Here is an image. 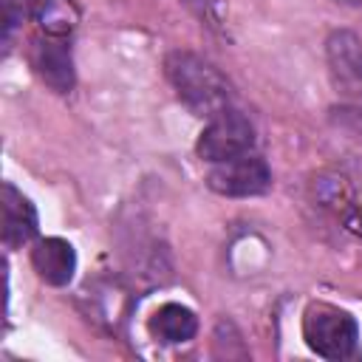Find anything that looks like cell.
<instances>
[{
    "label": "cell",
    "instance_id": "6da1fadb",
    "mask_svg": "<svg viewBox=\"0 0 362 362\" xmlns=\"http://www.w3.org/2000/svg\"><path fill=\"white\" fill-rule=\"evenodd\" d=\"M167 76H170L178 99L195 116L212 119V116L229 110L232 88H229L226 76L204 57L189 54V51H173L167 57Z\"/></svg>",
    "mask_w": 362,
    "mask_h": 362
},
{
    "label": "cell",
    "instance_id": "7a4b0ae2",
    "mask_svg": "<svg viewBox=\"0 0 362 362\" xmlns=\"http://www.w3.org/2000/svg\"><path fill=\"white\" fill-rule=\"evenodd\" d=\"M303 337L317 356L345 359L356 348L359 325L348 311L328 303H314L303 314Z\"/></svg>",
    "mask_w": 362,
    "mask_h": 362
},
{
    "label": "cell",
    "instance_id": "3957f363",
    "mask_svg": "<svg viewBox=\"0 0 362 362\" xmlns=\"http://www.w3.org/2000/svg\"><path fill=\"white\" fill-rule=\"evenodd\" d=\"M252 144H255V127L252 122L238 113V110H223L218 116L209 119V124L201 130L198 136V156L209 164H218V161H229L235 156H243V153H252Z\"/></svg>",
    "mask_w": 362,
    "mask_h": 362
},
{
    "label": "cell",
    "instance_id": "277c9868",
    "mask_svg": "<svg viewBox=\"0 0 362 362\" xmlns=\"http://www.w3.org/2000/svg\"><path fill=\"white\" fill-rule=\"evenodd\" d=\"M206 184L218 195H229V198L260 195L272 187V170L260 156L243 153V156H235L229 161L212 164V170L206 175Z\"/></svg>",
    "mask_w": 362,
    "mask_h": 362
},
{
    "label": "cell",
    "instance_id": "5b68a950",
    "mask_svg": "<svg viewBox=\"0 0 362 362\" xmlns=\"http://www.w3.org/2000/svg\"><path fill=\"white\" fill-rule=\"evenodd\" d=\"M31 68L34 74L57 93H68L74 88V59H71V45L65 42V37H37L31 42Z\"/></svg>",
    "mask_w": 362,
    "mask_h": 362
},
{
    "label": "cell",
    "instance_id": "8992f818",
    "mask_svg": "<svg viewBox=\"0 0 362 362\" xmlns=\"http://www.w3.org/2000/svg\"><path fill=\"white\" fill-rule=\"evenodd\" d=\"M31 266L48 286H68L76 272V252L62 238H42L31 249Z\"/></svg>",
    "mask_w": 362,
    "mask_h": 362
},
{
    "label": "cell",
    "instance_id": "52a82bcc",
    "mask_svg": "<svg viewBox=\"0 0 362 362\" xmlns=\"http://www.w3.org/2000/svg\"><path fill=\"white\" fill-rule=\"evenodd\" d=\"M37 235V209L34 204L14 187L3 184V243L6 249H17Z\"/></svg>",
    "mask_w": 362,
    "mask_h": 362
},
{
    "label": "cell",
    "instance_id": "ba28073f",
    "mask_svg": "<svg viewBox=\"0 0 362 362\" xmlns=\"http://www.w3.org/2000/svg\"><path fill=\"white\" fill-rule=\"evenodd\" d=\"M198 331V317L181 303H164L150 317V334L161 342H187Z\"/></svg>",
    "mask_w": 362,
    "mask_h": 362
},
{
    "label": "cell",
    "instance_id": "9c48e42d",
    "mask_svg": "<svg viewBox=\"0 0 362 362\" xmlns=\"http://www.w3.org/2000/svg\"><path fill=\"white\" fill-rule=\"evenodd\" d=\"M31 14L45 28V34H54V37L71 34L76 25V17H79L71 0H34Z\"/></svg>",
    "mask_w": 362,
    "mask_h": 362
},
{
    "label": "cell",
    "instance_id": "30bf717a",
    "mask_svg": "<svg viewBox=\"0 0 362 362\" xmlns=\"http://www.w3.org/2000/svg\"><path fill=\"white\" fill-rule=\"evenodd\" d=\"M331 62L337 65L342 79H362V54L356 48V40L351 34H337L331 42Z\"/></svg>",
    "mask_w": 362,
    "mask_h": 362
}]
</instances>
